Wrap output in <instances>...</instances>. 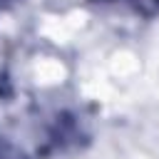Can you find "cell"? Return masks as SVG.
I'll return each instance as SVG.
<instances>
[{"instance_id":"6da1fadb","label":"cell","mask_w":159,"mask_h":159,"mask_svg":"<svg viewBox=\"0 0 159 159\" xmlns=\"http://www.w3.org/2000/svg\"><path fill=\"white\" fill-rule=\"evenodd\" d=\"M152 2H154V7H157V10H159V0H152Z\"/></svg>"},{"instance_id":"7a4b0ae2","label":"cell","mask_w":159,"mask_h":159,"mask_svg":"<svg viewBox=\"0 0 159 159\" xmlns=\"http://www.w3.org/2000/svg\"><path fill=\"white\" fill-rule=\"evenodd\" d=\"M94 2H109V0H94Z\"/></svg>"}]
</instances>
